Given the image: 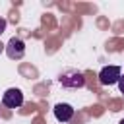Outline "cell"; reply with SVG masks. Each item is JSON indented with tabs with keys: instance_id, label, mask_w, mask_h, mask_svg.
<instances>
[{
	"instance_id": "7a4b0ae2",
	"label": "cell",
	"mask_w": 124,
	"mask_h": 124,
	"mask_svg": "<svg viewBox=\"0 0 124 124\" xmlns=\"http://www.w3.org/2000/svg\"><path fill=\"white\" fill-rule=\"evenodd\" d=\"M120 76H122L120 66H105L99 72V81L101 85H112V83H118Z\"/></svg>"
},
{
	"instance_id": "52a82bcc",
	"label": "cell",
	"mask_w": 124,
	"mask_h": 124,
	"mask_svg": "<svg viewBox=\"0 0 124 124\" xmlns=\"http://www.w3.org/2000/svg\"><path fill=\"white\" fill-rule=\"evenodd\" d=\"M118 89H120V93H124V74H122L120 79H118Z\"/></svg>"
},
{
	"instance_id": "9c48e42d",
	"label": "cell",
	"mask_w": 124,
	"mask_h": 124,
	"mask_svg": "<svg viewBox=\"0 0 124 124\" xmlns=\"http://www.w3.org/2000/svg\"><path fill=\"white\" fill-rule=\"evenodd\" d=\"M118 124H124V118H122V120H120V122H118Z\"/></svg>"
},
{
	"instance_id": "8992f818",
	"label": "cell",
	"mask_w": 124,
	"mask_h": 124,
	"mask_svg": "<svg viewBox=\"0 0 124 124\" xmlns=\"http://www.w3.org/2000/svg\"><path fill=\"white\" fill-rule=\"evenodd\" d=\"M6 25H8V21H6V17H2V16H0V35H2L4 31H6Z\"/></svg>"
},
{
	"instance_id": "3957f363",
	"label": "cell",
	"mask_w": 124,
	"mask_h": 124,
	"mask_svg": "<svg viewBox=\"0 0 124 124\" xmlns=\"http://www.w3.org/2000/svg\"><path fill=\"white\" fill-rule=\"evenodd\" d=\"M6 54H8V58H12V60L23 58V54H25V43H23L19 37H12V39L6 43Z\"/></svg>"
},
{
	"instance_id": "6da1fadb",
	"label": "cell",
	"mask_w": 124,
	"mask_h": 124,
	"mask_svg": "<svg viewBox=\"0 0 124 124\" xmlns=\"http://www.w3.org/2000/svg\"><path fill=\"white\" fill-rule=\"evenodd\" d=\"M58 81L62 87H68V89H79L85 85V76L83 72L79 70H64L60 76H58Z\"/></svg>"
},
{
	"instance_id": "277c9868",
	"label": "cell",
	"mask_w": 124,
	"mask_h": 124,
	"mask_svg": "<svg viewBox=\"0 0 124 124\" xmlns=\"http://www.w3.org/2000/svg\"><path fill=\"white\" fill-rule=\"evenodd\" d=\"M2 105L8 108H17L23 105V93L17 87H10L6 89V93L2 95Z\"/></svg>"
},
{
	"instance_id": "ba28073f",
	"label": "cell",
	"mask_w": 124,
	"mask_h": 124,
	"mask_svg": "<svg viewBox=\"0 0 124 124\" xmlns=\"http://www.w3.org/2000/svg\"><path fill=\"white\" fill-rule=\"evenodd\" d=\"M2 48H6V46H4V45H0V52H2Z\"/></svg>"
},
{
	"instance_id": "5b68a950",
	"label": "cell",
	"mask_w": 124,
	"mask_h": 124,
	"mask_svg": "<svg viewBox=\"0 0 124 124\" xmlns=\"http://www.w3.org/2000/svg\"><path fill=\"white\" fill-rule=\"evenodd\" d=\"M54 118L58 122H70L74 118V107L68 103H58L54 107Z\"/></svg>"
}]
</instances>
